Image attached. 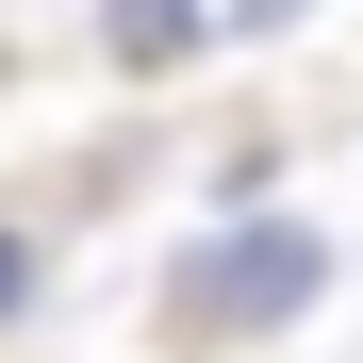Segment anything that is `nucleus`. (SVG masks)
<instances>
[{
	"mask_svg": "<svg viewBox=\"0 0 363 363\" xmlns=\"http://www.w3.org/2000/svg\"><path fill=\"white\" fill-rule=\"evenodd\" d=\"M314 297H330V231L248 215V231H215V248L165 281V314H182V347H231V330H297Z\"/></svg>",
	"mask_w": 363,
	"mask_h": 363,
	"instance_id": "f257e3e1",
	"label": "nucleus"
},
{
	"mask_svg": "<svg viewBox=\"0 0 363 363\" xmlns=\"http://www.w3.org/2000/svg\"><path fill=\"white\" fill-rule=\"evenodd\" d=\"M199 17H215V0H99V33H116V67H199Z\"/></svg>",
	"mask_w": 363,
	"mask_h": 363,
	"instance_id": "f03ea898",
	"label": "nucleus"
},
{
	"mask_svg": "<svg viewBox=\"0 0 363 363\" xmlns=\"http://www.w3.org/2000/svg\"><path fill=\"white\" fill-rule=\"evenodd\" d=\"M281 17H314V0H231V33H281Z\"/></svg>",
	"mask_w": 363,
	"mask_h": 363,
	"instance_id": "7ed1b4c3",
	"label": "nucleus"
},
{
	"mask_svg": "<svg viewBox=\"0 0 363 363\" xmlns=\"http://www.w3.org/2000/svg\"><path fill=\"white\" fill-rule=\"evenodd\" d=\"M17 297H33V248H17V231H0V314H17Z\"/></svg>",
	"mask_w": 363,
	"mask_h": 363,
	"instance_id": "20e7f679",
	"label": "nucleus"
}]
</instances>
